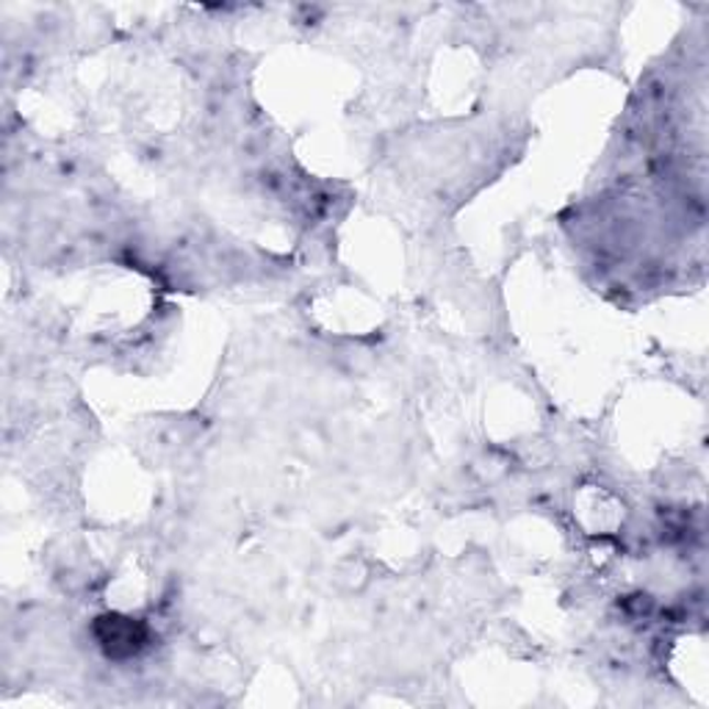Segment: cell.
<instances>
[{
  "label": "cell",
  "instance_id": "cell-1",
  "mask_svg": "<svg viewBox=\"0 0 709 709\" xmlns=\"http://www.w3.org/2000/svg\"><path fill=\"white\" fill-rule=\"evenodd\" d=\"M98 638L100 646L111 657H131L145 646V629L133 623L131 618H100Z\"/></svg>",
  "mask_w": 709,
  "mask_h": 709
}]
</instances>
